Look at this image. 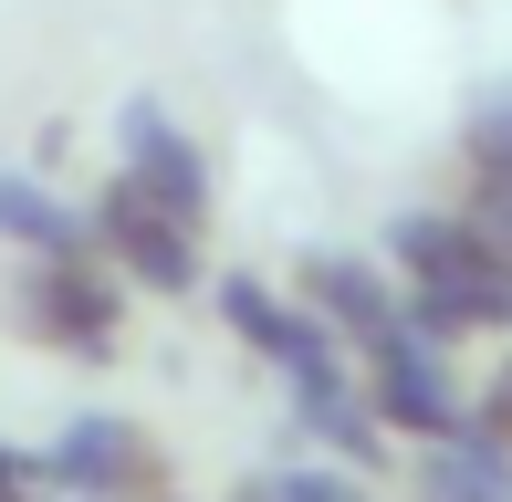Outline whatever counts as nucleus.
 <instances>
[{"label":"nucleus","instance_id":"4","mask_svg":"<svg viewBox=\"0 0 512 502\" xmlns=\"http://www.w3.org/2000/svg\"><path fill=\"white\" fill-rule=\"evenodd\" d=\"M220 314H230V335H241V346L262 356L283 387H314V377L345 367V335L324 325L314 304H283L262 272H220Z\"/></svg>","mask_w":512,"mask_h":502},{"label":"nucleus","instance_id":"5","mask_svg":"<svg viewBox=\"0 0 512 502\" xmlns=\"http://www.w3.org/2000/svg\"><path fill=\"white\" fill-rule=\"evenodd\" d=\"M11 314L42 346H63V356H115V283L95 272V251H42V262L21 272Z\"/></svg>","mask_w":512,"mask_h":502},{"label":"nucleus","instance_id":"3","mask_svg":"<svg viewBox=\"0 0 512 502\" xmlns=\"http://www.w3.org/2000/svg\"><path fill=\"white\" fill-rule=\"evenodd\" d=\"M356 356H366V398H377L387 429H418V440H450V429H471V408H460L450 367H439V335L418 325V314H398V325H387L377 346H356Z\"/></svg>","mask_w":512,"mask_h":502},{"label":"nucleus","instance_id":"11","mask_svg":"<svg viewBox=\"0 0 512 502\" xmlns=\"http://www.w3.org/2000/svg\"><path fill=\"white\" fill-rule=\"evenodd\" d=\"M0 241H11V251H32V262H42V251H84L95 231H84V210H74V199H53L42 178L0 168Z\"/></svg>","mask_w":512,"mask_h":502},{"label":"nucleus","instance_id":"10","mask_svg":"<svg viewBox=\"0 0 512 502\" xmlns=\"http://www.w3.org/2000/svg\"><path fill=\"white\" fill-rule=\"evenodd\" d=\"M418 502H512V450H492L481 429H450L418 461Z\"/></svg>","mask_w":512,"mask_h":502},{"label":"nucleus","instance_id":"8","mask_svg":"<svg viewBox=\"0 0 512 502\" xmlns=\"http://www.w3.org/2000/svg\"><path fill=\"white\" fill-rule=\"evenodd\" d=\"M304 304L345 335V346H377V335L408 314L398 293H387V272H377V262H356V251H314V262H304Z\"/></svg>","mask_w":512,"mask_h":502},{"label":"nucleus","instance_id":"14","mask_svg":"<svg viewBox=\"0 0 512 502\" xmlns=\"http://www.w3.org/2000/svg\"><path fill=\"white\" fill-rule=\"evenodd\" d=\"M0 502H32V492H0ZM63 502H95V492H63Z\"/></svg>","mask_w":512,"mask_h":502},{"label":"nucleus","instance_id":"9","mask_svg":"<svg viewBox=\"0 0 512 502\" xmlns=\"http://www.w3.org/2000/svg\"><path fill=\"white\" fill-rule=\"evenodd\" d=\"M293 419H304L324 450H345L356 471L387 450V419H377V398H366V387L345 377V367H335V377H314V387H293Z\"/></svg>","mask_w":512,"mask_h":502},{"label":"nucleus","instance_id":"12","mask_svg":"<svg viewBox=\"0 0 512 502\" xmlns=\"http://www.w3.org/2000/svg\"><path fill=\"white\" fill-rule=\"evenodd\" d=\"M471 168L481 178H512V84H492V95L471 105Z\"/></svg>","mask_w":512,"mask_h":502},{"label":"nucleus","instance_id":"7","mask_svg":"<svg viewBox=\"0 0 512 502\" xmlns=\"http://www.w3.org/2000/svg\"><path fill=\"white\" fill-rule=\"evenodd\" d=\"M42 471H53V492H95V502H126L157 482V450L136 419H74L53 450H42Z\"/></svg>","mask_w":512,"mask_h":502},{"label":"nucleus","instance_id":"1","mask_svg":"<svg viewBox=\"0 0 512 502\" xmlns=\"http://www.w3.org/2000/svg\"><path fill=\"white\" fill-rule=\"evenodd\" d=\"M398 272H408V314L429 335H471V325H512V251L481 220L450 210H408L398 220Z\"/></svg>","mask_w":512,"mask_h":502},{"label":"nucleus","instance_id":"2","mask_svg":"<svg viewBox=\"0 0 512 502\" xmlns=\"http://www.w3.org/2000/svg\"><path fill=\"white\" fill-rule=\"evenodd\" d=\"M84 231H95V251L126 272V283H147V293H189V283H199V220H178L168 199H147L126 168L95 189Z\"/></svg>","mask_w":512,"mask_h":502},{"label":"nucleus","instance_id":"6","mask_svg":"<svg viewBox=\"0 0 512 502\" xmlns=\"http://www.w3.org/2000/svg\"><path fill=\"white\" fill-rule=\"evenodd\" d=\"M115 168H126L147 199H168L178 220H209V157H199V136L178 126L157 95H126V105H115Z\"/></svg>","mask_w":512,"mask_h":502},{"label":"nucleus","instance_id":"13","mask_svg":"<svg viewBox=\"0 0 512 502\" xmlns=\"http://www.w3.org/2000/svg\"><path fill=\"white\" fill-rule=\"evenodd\" d=\"M471 429H481V440H492V450H512V377L492 387V398H481V419H471Z\"/></svg>","mask_w":512,"mask_h":502}]
</instances>
